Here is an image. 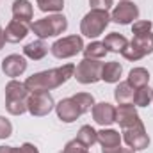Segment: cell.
<instances>
[{"label":"cell","mask_w":153,"mask_h":153,"mask_svg":"<svg viewBox=\"0 0 153 153\" xmlns=\"http://www.w3.org/2000/svg\"><path fill=\"white\" fill-rule=\"evenodd\" d=\"M25 70H27V59H25L23 55L11 53V55H7V57L2 61V71L5 73V76L16 78V76L23 75Z\"/></svg>","instance_id":"cell-12"},{"label":"cell","mask_w":153,"mask_h":153,"mask_svg":"<svg viewBox=\"0 0 153 153\" xmlns=\"http://www.w3.org/2000/svg\"><path fill=\"white\" fill-rule=\"evenodd\" d=\"M103 45L107 48V52H114V53H121L126 45H128V39L125 38L123 34H117V32H111L107 34L103 39Z\"/></svg>","instance_id":"cell-19"},{"label":"cell","mask_w":153,"mask_h":153,"mask_svg":"<svg viewBox=\"0 0 153 153\" xmlns=\"http://www.w3.org/2000/svg\"><path fill=\"white\" fill-rule=\"evenodd\" d=\"M48 45L43 41V39H36V41H30L23 46V55L32 59V61H41L46 53H48Z\"/></svg>","instance_id":"cell-15"},{"label":"cell","mask_w":153,"mask_h":153,"mask_svg":"<svg viewBox=\"0 0 153 153\" xmlns=\"http://www.w3.org/2000/svg\"><path fill=\"white\" fill-rule=\"evenodd\" d=\"M22 150H23V153H39V150L32 143H23L22 144Z\"/></svg>","instance_id":"cell-33"},{"label":"cell","mask_w":153,"mask_h":153,"mask_svg":"<svg viewBox=\"0 0 153 153\" xmlns=\"http://www.w3.org/2000/svg\"><path fill=\"white\" fill-rule=\"evenodd\" d=\"M32 16H34V9L29 0H14L13 2V18L14 20L29 23L32 20Z\"/></svg>","instance_id":"cell-16"},{"label":"cell","mask_w":153,"mask_h":153,"mask_svg":"<svg viewBox=\"0 0 153 153\" xmlns=\"http://www.w3.org/2000/svg\"><path fill=\"white\" fill-rule=\"evenodd\" d=\"M76 139L85 146V148H91L98 143V132L91 126V125H84L80 126V130L76 132Z\"/></svg>","instance_id":"cell-23"},{"label":"cell","mask_w":153,"mask_h":153,"mask_svg":"<svg viewBox=\"0 0 153 153\" xmlns=\"http://www.w3.org/2000/svg\"><path fill=\"white\" fill-rule=\"evenodd\" d=\"M53 109H55V102L50 91H36V93H30L27 98V112L30 116L43 117V116H48Z\"/></svg>","instance_id":"cell-6"},{"label":"cell","mask_w":153,"mask_h":153,"mask_svg":"<svg viewBox=\"0 0 153 153\" xmlns=\"http://www.w3.org/2000/svg\"><path fill=\"white\" fill-rule=\"evenodd\" d=\"M29 29L38 36L39 39H46V38H55L59 34H62L68 29V20L62 13H53L46 18L36 20L29 25Z\"/></svg>","instance_id":"cell-2"},{"label":"cell","mask_w":153,"mask_h":153,"mask_svg":"<svg viewBox=\"0 0 153 153\" xmlns=\"http://www.w3.org/2000/svg\"><path fill=\"white\" fill-rule=\"evenodd\" d=\"M71 98L75 100V103L78 105V109H80L82 114L89 112V111L94 107V98H93L91 93H76V94H73Z\"/></svg>","instance_id":"cell-26"},{"label":"cell","mask_w":153,"mask_h":153,"mask_svg":"<svg viewBox=\"0 0 153 153\" xmlns=\"http://www.w3.org/2000/svg\"><path fill=\"white\" fill-rule=\"evenodd\" d=\"M121 75H123V66L116 61L105 62L103 68H102V80L107 82V84H117Z\"/></svg>","instance_id":"cell-18"},{"label":"cell","mask_w":153,"mask_h":153,"mask_svg":"<svg viewBox=\"0 0 153 153\" xmlns=\"http://www.w3.org/2000/svg\"><path fill=\"white\" fill-rule=\"evenodd\" d=\"M84 50V39L82 36H66V38L57 39L52 46H50V52L53 57L57 59H70V57H75L76 53H80Z\"/></svg>","instance_id":"cell-7"},{"label":"cell","mask_w":153,"mask_h":153,"mask_svg":"<svg viewBox=\"0 0 153 153\" xmlns=\"http://www.w3.org/2000/svg\"><path fill=\"white\" fill-rule=\"evenodd\" d=\"M27 32H29V25L25 22H20V20H11L4 30V36L7 43H20L27 38Z\"/></svg>","instance_id":"cell-14"},{"label":"cell","mask_w":153,"mask_h":153,"mask_svg":"<svg viewBox=\"0 0 153 153\" xmlns=\"http://www.w3.org/2000/svg\"><path fill=\"white\" fill-rule=\"evenodd\" d=\"M126 82H128L134 89L144 87V85H148V82H150V71H148L146 68H134V70H130Z\"/></svg>","instance_id":"cell-20"},{"label":"cell","mask_w":153,"mask_h":153,"mask_svg":"<svg viewBox=\"0 0 153 153\" xmlns=\"http://www.w3.org/2000/svg\"><path fill=\"white\" fill-rule=\"evenodd\" d=\"M98 143L102 144V148L107 146H119L121 144V134L112 128H102L98 132Z\"/></svg>","instance_id":"cell-22"},{"label":"cell","mask_w":153,"mask_h":153,"mask_svg":"<svg viewBox=\"0 0 153 153\" xmlns=\"http://www.w3.org/2000/svg\"><path fill=\"white\" fill-rule=\"evenodd\" d=\"M0 153H11V146H0Z\"/></svg>","instance_id":"cell-37"},{"label":"cell","mask_w":153,"mask_h":153,"mask_svg":"<svg viewBox=\"0 0 153 153\" xmlns=\"http://www.w3.org/2000/svg\"><path fill=\"white\" fill-rule=\"evenodd\" d=\"M75 75V64H64L61 68H52V70H45L30 75L23 84L29 89V93H36V91H52L61 87L62 84H66L70 78Z\"/></svg>","instance_id":"cell-1"},{"label":"cell","mask_w":153,"mask_h":153,"mask_svg":"<svg viewBox=\"0 0 153 153\" xmlns=\"http://www.w3.org/2000/svg\"><path fill=\"white\" fill-rule=\"evenodd\" d=\"M55 112H57V117L62 123H73L82 116V112H80V109H78V105L75 103L73 98H62L55 105Z\"/></svg>","instance_id":"cell-13"},{"label":"cell","mask_w":153,"mask_h":153,"mask_svg":"<svg viewBox=\"0 0 153 153\" xmlns=\"http://www.w3.org/2000/svg\"><path fill=\"white\" fill-rule=\"evenodd\" d=\"M116 121L119 123L121 130H123V128H130V126H135V125L143 123V121H141V117H139V112H137V109H135V105H134V103H119V105L116 107Z\"/></svg>","instance_id":"cell-10"},{"label":"cell","mask_w":153,"mask_h":153,"mask_svg":"<svg viewBox=\"0 0 153 153\" xmlns=\"http://www.w3.org/2000/svg\"><path fill=\"white\" fill-rule=\"evenodd\" d=\"M13 134V125L9 119H5L4 116H0V139H7Z\"/></svg>","instance_id":"cell-31"},{"label":"cell","mask_w":153,"mask_h":153,"mask_svg":"<svg viewBox=\"0 0 153 153\" xmlns=\"http://www.w3.org/2000/svg\"><path fill=\"white\" fill-rule=\"evenodd\" d=\"M29 94L30 93L25 87V84L18 82L14 78L11 82H7V85H5V100H23V102H27Z\"/></svg>","instance_id":"cell-17"},{"label":"cell","mask_w":153,"mask_h":153,"mask_svg":"<svg viewBox=\"0 0 153 153\" xmlns=\"http://www.w3.org/2000/svg\"><path fill=\"white\" fill-rule=\"evenodd\" d=\"M91 114L94 123H98L100 126H111L112 123H116V107L109 102H100L94 103V107L91 109Z\"/></svg>","instance_id":"cell-11"},{"label":"cell","mask_w":153,"mask_h":153,"mask_svg":"<svg viewBox=\"0 0 153 153\" xmlns=\"http://www.w3.org/2000/svg\"><path fill=\"white\" fill-rule=\"evenodd\" d=\"M139 18V7L130 0H121L111 13V22L117 25H130Z\"/></svg>","instance_id":"cell-9"},{"label":"cell","mask_w":153,"mask_h":153,"mask_svg":"<svg viewBox=\"0 0 153 153\" xmlns=\"http://www.w3.org/2000/svg\"><path fill=\"white\" fill-rule=\"evenodd\" d=\"M121 153H135L134 150H130V148H123V152Z\"/></svg>","instance_id":"cell-38"},{"label":"cell","mask_w":153,"mask_h":153,"mask_svg":"<svg viewBox=\"0 0 153 153\" xmlns=\"http://www.w3.org/2000/svg\"><path fill=\"white\" fill-rule=\"evenodd\" d=\"M4 45H5V36H4V29L0 27V50L4 48Z\"/></svg>","instance_id":"cell-35"},{"label":"cell","mask_w":153,"mask_h":153,"mask_svg":"<svg viewBox=\"0 0 153 153\" xmlns=\"http://www.w3.org/2000/svg\"><path fill=\"white\" fill-rule=\"evenodd\" d=\"M153 53V32H146V34H141V36H134L132 41H128L126 48L121 52V55L126 59V61H139L146 55Z\"/></svg>","instance_id":"cell-4"},{"label":"cell","mask_w":153,"mask_h":153,"mask_svg":"<svg viewBox=\"0 0 153 153\" xmlns=\"http://www.w3.org/2000/svg\"><path fill=\"white\" fill-rule=\"evenodd\" d=\"M111 23V14L109 11H100V9H91L80 22V34L89 39H94L102 36Z\"/></svg>","instance_id":"cell-3"},{"label":"cell","mask_w":153,"mask_h":153,"mask_svg":"<svg viewBox=\"0 0 153 153\" xmlns=\"http://www.w3.org/2000/svg\"><path fill=\"white\" fill-rule=\"evenodd\" d=\"M134 93L135 89L128 82H119L114 89V100L117 103H134Z\"/></svg>","instance_id":"cell-21"},{"label":"cell","mask_w":153,"mask_h":153,"mask_svg":"<svg viewBox=\"0 0 153 153\" xmlns=\"http://www.w3.org/2000/svg\"><path fill=\"white\" fill-rule=\"evenodd\" d=\"M36 4L43 13H61L64 9V0H36Z\"/></svg>","instance_id":"cell-27"},{"label":"cell","mask_w":153,"mask_h":153,"mask_svg":"<svg viewBox=\"0 0 153 153\" xmlns=\"http://www.w3.org/2000/svg\"><path fill=\"white\" fill-rule=\"evenodd\" d=\"M121 152H123L121 144H119V146H107V148H102V153H121Z\"/></svg>","instance_id":"cell-34"},{"label":"cell","mask_w":153,"mask_h":153,"mask_svg":"<svg viewBox=\"0 0 153 153\" xmlns=\"http://www.w3.org/2000/svg\"><path fill=\"white\" fill-rule=\"evenodd\" d=\"M153 23L150 20H139V22H134L132 23V34L134 36H141V34H146V32H152Z\"/></svg>","instance_id":"cell-29"},{"label":"cell","mask_w":153,"mask_h":153,"mask_svg":"<svg viewBox=\"0 0 153 153\" xmlns=\"http://www.w3.org/2000/svg\"><path fill=\"white\" fill-rule=\"evenodd\" d=\"M91 9H100V11H109L112 7V0H89Z\"/></svg>","instance_id":"cell-32"},{"label":"cell","mask_w":153,"mask_h":153,"mask_svg":"<svg viewBox=\"0 0 153 153\" xmlns=\"http://www.w3.org/2000/svg\"><path fill=\"white\" fill-rule=\"evenodd\" d=\"M121 134H123V141L126 143V146L134 152H141L150 146V135L144 128V123H139L130 128H123Z\"/></svg>","instance_id":"cell-8"},{"label":"cell","mask_w":153,"mask_h":153,"mask_svg":"<svg viewBox=\"0 0 153 153\" xmlns=\"http://www.w3.org/2000/svg\"><path fill=\"white\" fill-rule=\"evenodd\" d=\"M102 68L103 62H100L98 59H87L84 57L78 66H75V78L78 84H96L98 80H102Z\"/></svg>","instance_id":"cell-5"},{"label":"cell","mask_w":153,"mask_h":153,"mask_svg":"<svg viewBox=\"0 0 153 153\" xmlns=\"http://www.w3.org/2000/svg\"><path fill=\"white\" fill-rule=\"evenodd\" d=\"M11 153H23L22 146H11Z\"/></svg>","instance_id":"cell-36"},{"label":"cell","mask_w":153,"mask_h":153,"mask_svg":"<svg viewBox=\"0 0 153 153\" xmlns=\"http://www.w3.org/2000/svg\"><path fill=\"white\" fill-rule=\"evenodd\" d=\"M152 102H153V89L150 85L135 89V93H134V105L135 107H148Z\"/></svg>","instance_id":"cell-25"},{"label":"cell","mask_w":153,"mask_h":153,"mask_svg":"<svg viewBox=\"0 0 153 153\" xmlns=\"http://www.w3.org/2000/svg\"><path fill=\"white\" fill-rule=\"evenodd\" d=\"M85 153H89V152H85Z\"/></svg>","instance_id":"cell-39"},{"label":"cell","mask_w":153,"mask_h":153,"mask_svg":"<svg viewBox=\"0 0 153 153\" xmlns=\"http://www.w3.org/2000/svg\"><path fill=\"white\" fill-rule=\"evenodd\" d=\"M5 111L13 116H22L27 112V102H23V100H5Z\"/></svg>","instance_id":"cell-28"},{"label":"cell","mask_w":153,"mask_h":153,"mask_svg":"<svg viewBox=\"0 0 153 153\" xmlns=\"http://www.w3.org/2000/svg\"><path fill=\"white\" fill-rule=\"evenodd\" d=\"M82 52H84V57H87V59H98V61H102L107 55V48H105L103 41H93L87 46H84Z\"/></svg>","instance_id":"cell-24"},{"label":"cell","mask_w":153,"mask_h":153,"mask_svg":"<svg viewBox=\"0 0 153 153\" xmlns=\"http://www.w3.org/2000/svg\"><path fill=\"white\" fill-rule=\"evenodd\" d=\"M89 148H85L78 139H73V141H68L66 146L62 148V153H85Z\"/></svg>","instance_id":"cell-30"}]
</instances>
